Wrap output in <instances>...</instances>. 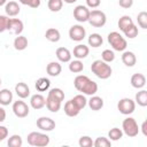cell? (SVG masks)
Here are the masks:
<instances>
[{
	"mask_svg": "<svg viewBox=\"0 0 147 147\" xmlns=\"http://www.w3.org/2000/svg\"><path fill=\"white\" fill-rule=\"evenodd\" d=\"M74 86L85 95H94L98 92V84L85 75H78L74 79Z\"/></svg>",
	"mask_w": 147,
	"mask_h": 147,
	"instance_id": "6da1fadb",
	"label": "cell"
},
{
	"mask_svg": "<svg viewBox=\"0 0 147 147\" xmlns=\"http://www.w3.org/2000/svg\"><path fill=\"white\" fill-rule=\"evenodd\" d=\"M91 71L100 79H108L113 74L111 67L102 60L93 61L92 64H91Z\"/></svg>",
	"mask_w": 147,
	"mask_h": 147,
	"instance_id": "7a4b0ae2",
	"label": "cell"
},
{
	"mask_svg": "<svg viewBox=\"0 0 147 147\" xmlns=\"http://www.w3.org/2000/svg\"><path fill=\"white\" fill-rule=\"evenodd\" d=\"M107 39H108V42H109V45L111 46V48H113L114 51L124 52V51L126 49V46H127L126 39H125L119 32L113 31V32L108 33Z\"/></svg>",
	"mask_w": 147,
	"mask_h": 147,
	"instance_id": "3957f363",
	"label": "cell"
},
{
	"mask_svg": "<svg viewBox=\"0 0 147 147\" xmlns=\"http://www.w3.org/2000/svg\"><path fill=\"white\" fill-rule=\"evenodd\" d=\"M26 140H28V144L33 147H45L49 144V137L45 133L37 132V131L30 132L28 134Z\"/></svg>",
	"mask_w": 147,
	"mask_h": 147,
	"instance_id": "277c9868",
	"label": "cell"
},
{
	"mask_svg": "<svg viewBox=\"0 0 147 147\" xmlns=\"http://www.w3.org/2000/svg\"><path fill=\"white\" fill-rule=\"evenodd\" d=\"M122 131L125 136H127L130 138H133V137L138 136L140 130H139L137 121L133 117H126L122 123Z\"/></svg>",
	"mask_w": 147,
	"mask_h": 147,
	"instance_id": "5b68a950",
	"label": "cell"
},
{
	"mask_svg": "<svg viewBox=\"0 0 147 147\" xmlns=\"http://www.w3.org/2000/svg\"><path fill=\"white\" fill-rule=\"evenodd\" d=\"M87 22L94 28H102L107 23V16L102 10L93 9V10H90V16Z\"/></svg>",
	"mask_w": 147,
	"mask_h": 147,
	"instance_id": "8992f818",
	"label": "cell"
},
{
	"mask_svg": "<svg viewBox=\"0 0 147 147\" xmlns=\"http://www.w3.org/2000/svg\"><path fill=\"white\" fill-rule=\"evenodd\" d=\"M117 109L123 115H131L136 110V102L130 98H122L117 102Z\"/></svg>",
	"mask_w": 147,
	"mask_h": 147,
	"instance_id": "52a82bcc",
	"label": "cell"
},
{
	"mask_svg": "<svg viewBox=\"0 0 147 147\" xmlns=\"http://www.w3.org/2000/svg\"><path fill=\"white\" fill-rule=\"evenodd\" d=\"M13 113L15 114L16 117H18V118H24V117H26V116L29 115L30 108H29V106H28L24 101L17 100V101H15V102L13 103Z\"/></svg>",
	"mask_w": 147,
	"mask_h": 147,
	"instance_id": "ba28073f",
	"label": "cell"
},
{
	"mask_svg": "<svg viewBox=\"0 0 147 147\" xmlns=\"http://www.w3.org/2000/svg\"><path fill=\"white\" fill-rule=\"evenodd\" d=\"M86 36V30L80 24H75L69 29V37L74 41H82Z\"/></svg>",
	"mask_w": 147,
	"mask_h": 147,
	"instance_id": "9c48e42d",
	"label": "cell"
},
{
	"mask_svg": "<svg viewBox=\"0 0 147 147\" xmlns=\"http://www.w3.org/2000/svg\"><path fill=\"white\" fill-rule=\"evenodd\" d=\"M88 16H90L88 7L83 6V5H78V6L75 7V9H74V17H75V20L77 22H79V23L87 22Z\"/></svg>",
	"mask_w": 147,
	"mask_h": 147,
	"instance_id": "30bf717a",
	"label": "cell"
},
{
	"mask_svg": "<svg viewBox=\"0 0 147 147\" xmlns=\"http://www.w3.org/2000/svg\"><path fill=\"white\" fill-rule=\"evenodd\" d=\"M24 29V24L20 18H9L8 20V24H7V30L13 34H21L23 32Z\"/></svg>",
	"mask_w": 147,
	"mask_h": 147,
	"instance_id": "8fae6325",
	"label": "cell"
},
{
	"mask_svg": "<svg viewBox=\"0 0 147 147\" xmlns=\"http://www.w3.org/2000/svg\"><path fill=\"white\" fill-rule=\"evenodd\" d=\"M36 124H37L38 129H40L41 131H46V132L53 131L55 129V122L51 117H46V116L39 117L36 122Z\"/></svg>",
	"mask_w": 147,
	"mask_h": 147,
	"instance_id": "7c38bea8",
	"label": "cell"
},
{
	"mask_svg": "<svg viewBox=\"0 0 147 147\" xmlns=\"http://www.w3.org/2000/svg\"><path fill=\"white\" fill-rule=\"evenodd\" d=\"M88 53H90V48H88V46H86L84 44H78L77 46L74 47V51H72L74 56L78 60L85 59L88 55Z\"/></svg>",
	"mask_w": 147,
	"mask_h": 147,
	"instance_id": "4fadbf2b",
	"label": "cell"
},
{
	"mask_svg": "<svg viewBox=\"0 0 147 147\" xmlns=\"http://www.w3.org/2000/svg\"><path fill=\"white\" fill-rule=\"evenodd\" d=\"M30 105H31V107H32L33 109H36V110L41 109V108H44L45 105H46V99H45L44 95L36 93V94H33V95L30 98Z\"/></svg>",
	"mask_w": 147,
	"mask_h": 147,
	"instance_id": "5bb4252c",
	"label": "cell"
},
{
	"mask_svg": "<svg viewBox=\"0 0 147 147\" xmlns=\"http://www.w3.org/2000/svg\"><path fill=\"white\" fill-rule=\"evenodd\" d=\"M55 55L57 57V60L60 62H63V63H67V62H70L71 61V52L67 48V47H59L55 52Z\"/></svg>",
	"mask_w": 147,
	"mask_h": 147,
	"instance_id": "9a60e30c",
	"label": "cell"
},
{
	"mask_svg": "<svg viewBox=\"0 0 147 147\" xmlns=\"http://www.w3.org/2000/svg\"><path fill=\"white\" fill-rule=\"evenodd\" d=\"M130 82H131L132 87H134L137 90H140V88H142L146 85V77H145V75L137 72V74H133L132 75Z\"/></svg>",
	"mask_w": 147,
	"mask_h": 147,
	"instance_id": "2e32d148",
	"label": "cell"
},
{
	"mask_svg": "<svg viewBox=\"0 0 147 147\" xmlns=\"http://www.w3.org/2000/svg\"><path fill=\"white\" fill-rule=\"evenodd\" d=\"M15 92L17 94L18 98L21 99H26L30 95V87L28 86L26 83L24 82H20L15 85Z\"/></svg>",
	"mask_w": 147,
	"mask_h": 147,
	"instance_id": "e0dca14e",
	"label": "cell"
},
{
	"mask_svg": "<svg viewBox=\"0 0 147 147\" xmlns=\"http://www.w3.org/2000/svg\"><path fill=\"white\" fill-rule=\"evenodd\" d=\"M5 11H6L7 16L14 17V16L20 14L21 8L16 1H9V2H6V5H5Z\"/></svg>",
	"mask_w": 147,
	"mask_h": 147,
	"instance_id": "ac0fdd59",
	"label": "cell"
},
{
	"mask_svg": "<svg viewBox=\"0 0 147 147\" xmlns=\"http://www.w3.org/2000/svg\"><path fill=\"white\" fill-rule=\"evenodd\" d=\"M64 113H65V115L67 116H69V117H75V116H77L79 113H80V109L74 103V101L70 99L69 101H67L65 103H64Z\"/></svg>",
	"mask_w": 147,
	"mask_h": 147,
	"instance_id": "d6986e66",
	"label": "cell"
},
{
	"mask_svg": "<svg viewBox=\"0 0 147 147\" xmlns=\"http://www.w3.org/2000/svg\"><path fill=\"white\" fill-rule=\"evenodd\" d=\"M122 62L126 67H133L137 63V57L136 54L131 51H124L122 54Z\"/></svg>",
	"mask_w": 147,
	"mask_h": 147,
	"instance_id": "ffe728a7",
	"label": "cell"
},
{
	"mask_svg": "<svg viewBox=\"0 0 147 147\" xmlns=\"http://www.w3.org/2000/svg\"><path fill=\"white\" fill-rule=\"evenodd\" d=\"M46 71H47V74H48L49 76H52V77H56V76H59V75L61 74V71H62V67H61L60 62L52 61V62H49V63L47 64V67H46Z\"/></svg>",
	"mask_w": 147,
	"mask_h": 147,
	"instance_id": "44dd1931",
	"label": "cell"
},
{
	"mask_svg": "<svg viewBox=\"0 0 147 147\" xmlns=\"http://www.w3.org/2000/svg\"><path fill=\"white\" fill-rule=\"evenodd\" d=\"M11 102H13V92L8 88L0 90V105L9 106Z\"/></svg>",
	"mask_w": 147,
	"mask_h": 147,
	"instance_id": "7402d4cb",
	"label": "cell"
},
{
	"mask_svg": "<svg viewBox=\"0 0 147 147\" xmlns=\"http://www.w3.org/2000/svg\"><path fill=\"white\" fill-rule=\"evenodd\" d=\"M87 103L92 110L98 111L103 107V99L98 95H91V99L87 100Z\"/></svg>",
	"mask_w": 147,
	"mask_h": 147,
	"instance_id": "603a6c76",
	"label": "cell"
},
{
	"mask_svg": "<svg viewBox=\"0 0 147 147\" xmlns=\"http://www.w3.org/2000/svg\"><path fill=\"white\" fill-rule=\"evenodd\" d=\"M61 103L62 102H60L59 100H56V99L47 95V98H46V105L45 106L47 107V109L51 113H57L61 109Z\"/></svg>",
	"mask_w": 147,
	"mask_h": 147,
	"instance_id": "cb8c5ba5",
	"label": "cell"
},
{
	"mask_svg": "<svg viewBox=\"0 0 147 147\" xmlns=\"http://www.w3.org/2000/svg\"><path fill=\"white\" fill-rule=\"evenodd\" d=\"M45 37L48 41L51 42H57L60 39H61V33L57 29L55 28H49L46 30V33H45Z\"/></svg>",
	"mask_w": 147,
	"mask_h": 147,
	"instance_id": "d4e9b609",
	"label": "cell"
},
{
	"mask_svg": "<svg viewBox=\"0 0 147 147\" xmlns=\"http://www.w3.org/2000/svg\"><path fill=\"white\" fill-rule=\"evenodd\" d=\"M87 42H88V46H91L93 48H98L103 44V39H102L101 34H99V33H91L88 36Z\"/></svg>",
	"mask_w": 147,
	"mask_h": 147,
	"instance_id": "484cf974",
	"label": "cell"
},
{
	"mask_svg": "<svg viewBox=\"0 0 147 147\" xmlns=\"http://www.w3.org/2000/svg\"><path fill=\"white\" fill-rule=\"evenodd\" d=\"M38 92H45V91H48L49 90V86H51V80L46 77H40L37 79L36 84H34Z\"/></svg>",
	"mask_w": 147,
	"mask_h": 147,
	"instance_id": "4316f807",
	"label": "cell"
},
{
	"mask_svg": "<svg viewBox=\"0 0 147 147\" xmlns=\"http://www.w3.org/2000/svg\"><path fill=\"white\" fill-rule=\"evenodd\" d=\"M14 48L16 51H24L26 47H28V38L22 36V34H18L15 39H14Z\"/></svg>",
	"mask_w": 147,
	"mask_h": 147,
	"instance_id": "83f0119b",
	"label": "cell"
},
{
	"mask_svg": "<svg viewBox=\"0 0 147 147\" xmlns=\"http://www.w3.org/2000/svg\"><path fill=\"white\" fill-rule=\"evenodd\" d=\"M134 102L138 103L140 107H146L147 106V91L140 88V91L134 96Z\"/></svg>",
	"mask_w": 147,
	"mask_h": 147,
	"instance_id": "f1b7e54d",
	"label": "cell"
},
{
	"mask_svg": "<svg viewBox=\"0 0 147 147\" xmlns=\"http://www.w3.org/2000/svg\"><path fill=\"white\" fill-rule=\"evenodd\" d=\"M123 134L124 133H123L122 129H119V127H113L108 132V139L110 141H117V140H121L123 138Z\"/></svg>",
	"mask_w": 147,
	"mask_h": 147,
	"instance_id": "f546056e",
	"label": "cell"
},
{
	"mask_svg": "<svg viewBox=\"0 0 147 147\" xmlns=\"http://www.w3.org/2000/svg\"><path fill=\"white\" fill-rule=\"evenodd\" d=\"M118 28H119V30L123 32L126 28H129L130 25H132L133 24V20L129 16V15H123L122 17H119V20H118Z\"/></svg>",
	"mask_w": 147,
	"mask_h": 147,
	"instance_id": "4dcf8cb0",
	"label": "cell"
},
{
	"mask_svg": "<svg viewBox=\"0 0 147 147\" xmlns=\"http://www.w3.org/2000/svg\"><path fill=\"white\" fill-rule=\"evenodd\" d=\"M69 70L74 74H79L84 70V64L80 60H74V61H70L69 62Z\"/></svg>",
	"mask_w": 147,
	"mask_h": 147,
	"instance_id": "1f68e13d",
	"label": "cell"
},
{
	"mask_svg": "<svg viewBox=\"0 0 147 147\" xmlns=\"http://www.w3.org/2000/svg\"><path fill=\"white\" fill-rule=\"evenodd\" d=\"M72 101H74V103L82 110V109H84L85 107H86V105H87V100H86V98H85V95L82 93V94H77V95H75L72 99H71Z\"/></svg>",
	"mask_w": 147,
	"mask_h": 147,
	"instance_id": "d6a6232c",
	"label": "cell"
},
{
	"mask_svg": "<svg viewBox=\"0 0 147 147\" xmlns=\"http://www.w3.org/2000/svg\"><path fill=\"white\" fill-rule=\"evenodd\" d=\"M7 145L9 147H21L23 145V140H22V137L20 134H13L8 138V141H7Z\"/></svg>",
	"mask_w": 147,
	"mask_h": 147,
	"instance_id": "836d02e7",
	"label": "cell"
},
{
	"mask_svg": "<svg viewBox=\"0 0 147 147\" xmlns=\"http://www.w3.org/2000/svg\"><path fill=\"white\" fill-rule=\"evenodd\" d=\"M47 7L53 13H57L62 9L63 7V1L62 0H48L47 2Z\"/></svg>",
	"mask_w": 147,
	"mask_h": 147,
	"instance_id": "e575fe53",
	"label": "cell"
},
{
	"mask_svg": "<svg viewBox=\"0 0 147 147\" xmlns=\"http://www.w3.org/2000/svg\"><path fill=\"white\" fill-rule=\"evenodd\" d=\"M123 33H124V36H125L126 38H129V39H133V38H136V37L138 36L139 30H138V26L133 23L132 25H130L129 28H126V29L123 31Z\"/></svg>",
	"mask_w": 147,
	"mask_h": 147,
	"instance_id": "d590c367",
	"label": "cell"
},
{
	"mask_svg": "<svg viewBox=\"0 0 147 147\" xmlns=\"http://www.w3.org/2000/svg\"><path fill=\"white\" fill-rule=\"evenodd\" d=\"M47 95H49V96H52V98L59 100L60 102H62V101L64 100V92H63L61 88H59V87L51 88V90L48 91V94H47Z\"/></svg>",
	"mask_w": 147,
	"mask_h": 147,
	"instance_id": "8d00e7d4",
	"label": "cell"
},
{
	"mask_svg": "<svg viewBox=\"0 0 147 147\" xmlns=\"http://www.w3.org/2000/svg\"><path fill=\"white\" fill-rule=\"evenodd\" d=\"M93 146L94 147H110L111 146V141L106 137H98L93 141Z\"/></svg>",
	"mask_w": 147,
	"mask_h": 147,
	"instance_id": "74e56055",
	"label": "cell"
},
{
	"mask_svg": "<svg viewBox=\"0 0 147 147\" xmlns=\"http://www.w3.org/2000/svg\"><path fill=\"white\" fill-rule=\"evenodd\" d=\"M137 22H138V25L146 30L147 29V13L146 11H140L138 15H137Z\"/></svg>",
	"mask_w": 147,
	"mask_h": 147,
	"instance_id": "f35d334b",
	"label": "cell"
},
{
	"mask_svg": "<svg viewBox=\"0 0 147 147\" xmlns=\"http://www.w3.org/2000/svg\"><path fill=\"white\" fill-rule=\"evenodd\" d=\"M101 60L107 62V63H110L115 60V53L114 51L111 49H105L102 53H101Z\"/></svg>",
	"mask_w": 147,
	"mask_h": 147,
	"instance_id": "ab89813d",
	"label": "cell"
},
{
	"mask_svg": "<svg viewBox=\"0 0 147 147\" xmlns=\"http://www.w3.org/2000/svg\"><path fill=\"white\" fill-rule=\"evenodd\" d=\"M78 144H79L80 147H92L93 146V140L88 136H82L79 138Z\"/></svg>",
	"mask_w": 147,
	"mask_h": 147,
	"instance_id": "60d3db41",
	"label": "cell"
},
{
	"mask_svg": "<svg viewBox=\"0 0 147 147\" xmlns=\"http://www.w3.org/2000/svg\"><path fill=\"white\" fill-rule=\"evenodd\" d=\"M9 17L6 15H0V33L5 32L7 30V24H8Z\"/></svg>",
	"mask_w": 147,
	"mask_h": 147,
	"instance_id": "b9f144b4",
	"label": "cell"
},
{
	"mask_svg": "<svg viewBox=\"0 0 147 147\" xmlns=\"http://www.w3.org/2000/svg\"><path fill=\"white\" fill-rule=\"evenodd\" d=\"M118 5L124 9H129L133 6V0H118Z\"/></svg>",
	"mask_w": 147,
	"mask_h": 147,
	"instance_id": "7bdbcfd3",
	"label": "cell"
},
{
	"mask_svg": "<svg viewBox=\"0 0 147 147\" xmlns=\"http://www.w3.org/2000/svg\"><path fill=\"white\" fill-rule=\"evenodd\" d=\"M101 3V0H86V7L88 8H98Z\"/></svg>",
	"mask_w": 147,
	"mask_h": 147,
	"instance_id": "ee69618b",
	"label": "cell"
},
{
	"mask_svg": "<svg viewBox=\"0 0 147 147\" xmlns=\"http://www.w3.org/2000/svg\"><path fill=\"white\" fill-rule=\"evenodd\" d=\"M8 137V129L3 125H0V141L5 140Z\"/></svg>",
	"mask_w": 147,
	"mask_h": 147,
	"instance_id": "f6af8a7d",
	"label": "cell"
},
{
	"mask_svg": "<svg viewBox=\"0 0 147 147\" xmlns=\"http://www.w3.org/2000/svg\"><path fill=\"white\" fill-rule=\"evenodd\" d=\"M41 3V0H30V3H29V7L31 8H38Z\"/></svg>",
	"mask_w": 147,
	"mask_h": 147,
	"instance_id": "bcb514c9",
	"label": "cell"
},
{
	"mask_svg": "<svg viewBox=\"0 0 147 147\" xmlns=\"http://www.w3.org/2000/svg\"><path fill=\"white\" fill-rule=\"evenodd\" d=\"M139 130H141L142 134L145 137H147V121H144L142 124H141V127H139Z\"/></svg>",
	"mask_w": 147,
	"mask_h": 147,
	"instance_id": "7dc6e473",
	"label": "cell"
},
{
	"mask_svg": "<svg viewBox=\"0 0 147 147\" xmlns=\"http://www.w3.org/2000/svg\"><path fill=\"white\" fill-rule=\"evenodd\" d=\"M6 116H7V114H6V110L1 107V105H0V123H2L5 119H6Z\"/></svg>",
	"mask_w": 147,
	"mask_h": 147,
	"instance_id": "c3c4849f",
	"label": "cell"
},
{
	"mask_svg": "<svg viewBox=\"0 0 147 147\" xmlns=\"http://www.w3.org/2000/svg\"><path fill=\"white\" fill-rule=\"evenodd\" d=\"M18 2H20V3H22V5L29 6V3H30V0H18Z\"/></svg>",
	"mask_w": 147,
	"mask_h": 147,
	"instance_id": "681fc988",
	"label": "cell"
},
{
	"mask_svg": "<svg viewBox=\"0 0 147 147\" xmlns=\"http://www.w3.org/2000/svg\"><path fill=\"white\" fill-rule=\"evenodd\" d=\"M63 2H65V3H69V5H71V3H74V2H76L77 0H62Z\"/></svg>",
	"mask_w": 147,
	"mask_h": 147,
	"instance_id": "f907efd6",
	"label": "cell"
},
{
	"mask_svg": "<svg viewBox=\"0 0 147 147\" xmlns=\"http://www.w3.org/2000/svg\"><path fill=\"white\" fill-rule=\"evenodd\" d=\"M6 2H7V0H0V7L3 6V5H6Z\"/></svg>",
	"mask_w": 147,
	"mask_h": 147,
	"instance_id": "816d5d0a",
	"label": "cell"
},
{
	"mask_svg": "<svg viewBox=\"0 0 147 147\" xmlns=\"http://www.w3.org/2000/svg\"><path fill=\"white\" fill-rule=\"evenodd\" d=\"M0 85H1V78H0Z\"/></svg>",
	"mask_w": 147,
	"mask_h": 147,
	"instance_id": "f5cc1de1",
	"label": "cell"
}]
</instances>
